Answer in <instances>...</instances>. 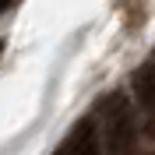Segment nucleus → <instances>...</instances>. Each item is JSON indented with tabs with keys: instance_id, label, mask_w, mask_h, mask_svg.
<instances>
[{
	"instance_id": "f257e3e1",
	"label": "nucleus",
	"mask_w": 155,
	"mask_h": 155,
	"mask_svg": "<svg viewBox=\"0 0 155 155\" xmlns=\"http://www.w3.org/2000/svg\"><path fill=\"white\" fill-rule=\"evenodd\" d=\"M102 145H106L109 155H130L137 145L134 113H130V106L120 92H113L102 102Z\"/></svg>"
},
{
	"instance_id": "f03ea898",
	"label": "nucleus",
	"mask_w": 155,
	"mask_h": 155,
	"mask_svg": "<svg viewBox=\"0 0 155 155\" xmlns=\"http://www.w3.org/2000/svg\"><path fill=\"white\" fill-rule=\"evenodd\" d=\"M134 95H137L141 113L155 124V64H145L134 71Z\"/></svg>"
},
{
	"instance_id": "7ed1b4c3",
	"label": "nucleus",
	"mask_w": 155,
	"mask_h": 155,
	"mask_svg": "<svg viewBox=\"0 0 155 155\" xmlns=\"http://www.w3.org/2000/svg\"><path fill=\"white\" fill-rule=\"evenodd\" d=\"M64 152H67V155H102V152H99V137H95L92 120H81V124L71 130V141H67Z\"/></svg>"
},
{
	"instance_id": "20e7f679",
	"label": "nucleus",
	"mask_w": 155,
	"mask_h": 155,
	"mask_svg": "<svg viewBox=\"0 0 155 155\" xmlns=\"http://www.w3.org/2000/svg\"><path fill=\"white\" fill-rule=\"evenodd\" d=\"M7 4H11V0H0V11H4V7H7Z\"/></svg>"
},
{
	"instance_id": "39448f33",
	"label": "nucleus",
	"mask_w": 155,
	"mask_h": 155,
	"mask_svg": "<svg viewBox=\"0 0 155 155\" xmlns=\"http://www.w3.org/2000/svg\"><path fill=\"white\" fill-rule=\"evenodd\" d=\"M57 155H67V152H64V148H60V152H57Z\"/></svg>"
},
{
	"instance_id": "423d86ee",
	"label": "nucleus",
	"mask_w": 155,
	"mask_h": 155,
	"mask_svg": "<svg viewBox=\"0 0 155 155\" xmlns=\"http://www.w3.org/2000/svg\"><path fill=\"white\" fill-rule=\"evenodd\" d=\"M0 53H4V42H0Z\"/></svg>"
}]
</instances>
